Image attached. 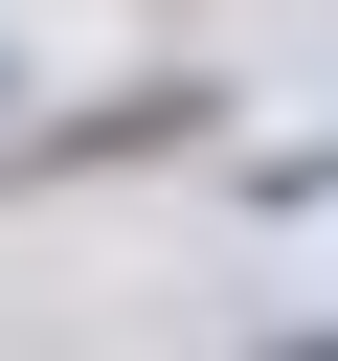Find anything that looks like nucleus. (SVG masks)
<instances>
[{
  "label": "nucleus",
  "mask_w": 338,
  "mask_h": 361,
  "mask_svg": "<svg viewBox=\"0 0 338 361\" xmlns=\"http://www.w3.org/2000/svg\"><path fill=\"white\" fill-rule=\"evenodd\" d=\"M203 135V90H113V113H68V135H23L45 180H90V158H180Z\"/></svg>",
  "instance_id": "f257e3e1"
},
{
  "label": "nucleus",
  "mask_w": 338,
  "mask_h": 361,
  "mask_svg": "<svg viewBox=\"0 0 338 361\" xmlns=\"http://www.w3.org/2000/svg\"><path fill=\"white\" fill-rule=\"evenodd\" d=\"M0 90H23V68H0Z\"/></svg>",
  "instance_id": "f03ea898"
}]
</instances>
